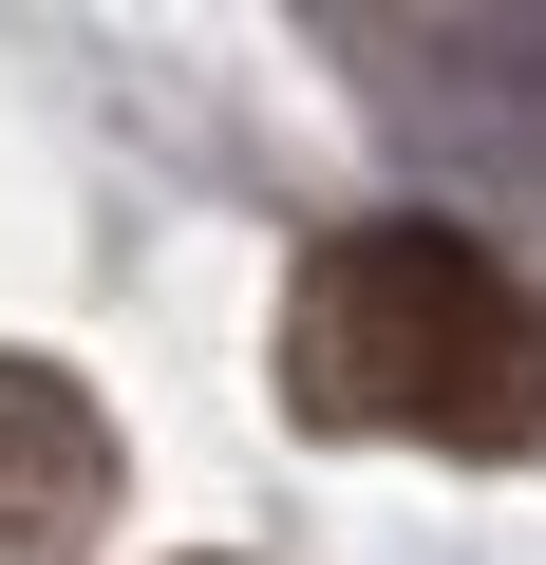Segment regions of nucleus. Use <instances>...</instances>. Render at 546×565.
<instances>
[{"label":"nucleus","mask_w":546,"mask_h":565,"mask_svg":"<svg viewBox=\"0 0 546 565\" xmlns=\"http://www.w3.org/2000/svg\"><path fill=\"white\" fill-rule=\"evenodd\" d=\"M114 527V415L57 359H0V565H76Z\"/></svg>","instance_id":"2"},{"label":"nucleus","mask_w":546,"mask_h":565,"mask_svg":"<svg viewBox=\"0 0 546 565\" xmlns=\"http://www.w3.org/2000/svg\"><path fill=\"white\" fill-rule=\"evenodd\" d=\"M283 415L415 452H546V282H508L433 207H358L283 282Z\"/></svg>","instance_id":"1"}]
</instances>
